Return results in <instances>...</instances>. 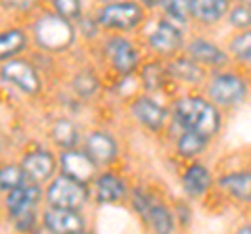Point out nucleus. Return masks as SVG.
Masks as SVG:
<instances>
[{"instance_id":"obj_1","label":"nucleus","mask_w":251,"mask_h":234,"mask_svg":"<svg viewBox=\"0 0 251 234\" xmlns=\"http://www.w3.org/2000/svg\"><path fill=\"white\" fill-rule=\"evenodd\" d=\"M172 121L178 130H193L214 140L224 126V111L203 94V92H186L176 96L170 109Z\"/></svg>"},{"instance_id":"obj_2","label":"nucleus","mask_w":251,"mask_h":234,"mask_svg":"<svg viewBox=\"0 0 251 234\" xmlns=\"http://www.w3.org/2000/svg\"><path fill=\"white\" fill-rule=\"evenodd\" d=\"M203 94L222 111H234L251 100V71L237 65L209 71Z\"/></svg>"},{"instance_id":"obj_3","label":"nucleus","mask_w":251,"mask_h":234,"mask_svg":"<svg viewBox=\"0 0 251 234\" xmlns=\"http://www.w3.org/2000/svg\"><path fill=\"white\" fill-rule=\"evenodd\" d=\"M149 48L159 59H172L176 54L184 52L186 46V36H184V25L172 21L168 17H161L155 23V27L149 32Z\"/></svg>"},{"instance_id":"obj_4","label":"nucleus","mask_w":251,"mask_h":234,"mask_svg":"<svg viewBox=\"0 0 251 234\" xmlns=\"http://www.w3.org/2000/svg\"><path fill=\"white\" fill-rule=\"evenodd\" d=\"M147 6L134 0L124 2H109L99 13V23L107 29H120V32H132L145 21Z\"/></svg>"},{"instance_id":"obj_5","label":"nucleus","mask_w":251,"mask_h":234,"mask_svg":"<svg viewBox=\"0 0 251 234\" xmlns=\"http://www.w3.org/2000/svg\"><path fill=\"white\" fill-rule=\"evenodd\" d=\"M216 188L222 197L241 209L251 207V163L228 169L216 178Z\"/></svg>"},{"instance_id":"obj_6","label":"nucleus","mask_w":251,"mask_h":234,"mask_svg":"<svg viewBox=\"0 0 251 234\" xmlns=\"http://www.w3.org/2000/svg\"><path fill=\"white\" fill-rule=\"evenodd\" d=\"M36 40L46 50H65L74 42V27L63 15H44L34 25Z\"/></svg>"},{"instance_id":"obj_7","label":"nucleus","mask_w":251,"mask_h":234,"mask_svg":"<svg viewBox=\"0 0 251 234\" xmlns=\"http://www.w3.org/2000/svg\"><path fill=\"white\" fill-rule=\"evenodd\" d=\"M184 52L191 59L197 61L199 65L205 67L207 71H216V69L232 65L226 46L218 44L216 40H211V38H207V36H195V38H191V40H186Z\"/></svg>"},{"instance_id":"obj_8","label":"nucleus","mask_w":251,"mask_h":234,"mask_svg":"<svg viewBox=\"0 0 251 234\" xmlns=\"http://www.w3.org/2000/svg\"><path fill=\"white\" fill-rule=\"evenodd\" d=\"M180 186L188 201L205 199L211 188H216V176L207 163L199 159L186 161V167L180 174Z\"/></svg>"},{"instance_id":"obj_9","label":"nucleus","mask_w":251,"mask_h":234,"mask_svg":"<svg viewBox=\"0 0 251 234\" xmlns=\"http://www.w3.org/2000/svg\"><path fill=\"white\" fill-rule=\"evenodd\" d=\"M46 199H49L50 207H61V209H80L86 199H88V190L86 184L80 180H74L63 174L57 178L46 190Z\"/></svg>"},{"instance_id":"obj_10","label":"nucleus","mask_w":251,"mask_h":234,"mask_svg":"<svg viewBox=\"0 0 251 234\" xmlns=\"http://www.w3.org/2000/svg\"><path fill=\"white\" fill-rule=\"evenodd\" d=\"M168 75L170 82H178L188 88H203L209 71L203 65H199L195 59H191L186 52H180L176 57L168 59Z\"/></svg>"},{"instance_id":"obj_11","label":"nucleus","mask_w":251,"mask_h":234,"mask_svg":"<svg viewBox=\"0 0 251 234\" xmlns=\"http://www.w3.org/2000/svg\"><path fill=\"white\" fill-rule=\"evenodd\" d=\"M105 57L109 61V65H111L117 73H124V75L134 73L140 65V54L136 50V46L122 36H113L107 40Z\"/></svg>"},{"instance_id":"obj_12","label":"nucleus","mask_w":251,"mask_h":234,"mask_svg":"<svg viewBox=\"0 0 251 234\" xmlns=\"http://www.w3.org/2000/svg\"><path fill=\"white\" fill-rule=\"evenodd\" d=\"M130 111H132V115H134V119L143 128H147L149 132H161L168 126V121L172 119L168 109L163 105H159L149 94L136 96L134 103H132V107H130Z\"/></svg>"},{"instance_id":"obj_13","label":"nucleus","mask_w":251,"mask_h":234,"mask_svg":"<svg viewBox=\"0 0 251 234\" xmlns=\"http://www.w3.org/2000/svg\"><path fill=\"white\" fill-rule=\"evenodd\" d=\"M0 77L4 82H9L13 86H17L21 92L25 94H36L40 90V77L38 71L31 67L27 61H17V59H9L0 69Z\"/></svg>"},{"instance_id":"obj_14","label":"nucleus","mask_w":251,"mask_h":234,"mask_svg":"<svg viewBox=\"0 0 251 234\" xmlns=\"http://www.w3.org/2000/svg\"><path fill=\"white\" fill-rule=\"evenodd\" d=\"M232 6V0H195L193 2V23L203 29H214L226 23Z\"/></svg>"},{"instance_id":"obj_15","label":"nucleus","mask_w":251,"mask_h":234,"mask_svg":"<svg viewBox=\"0 0 251 234\" xmlns=\"http://www.w3.org/2000/svg\"><path fill=\"white\" fill-rule=\"evenodd\" d=\"M94 167L97 163L92 161V157L88 153H82V151H75V149H67L65 153L61 155V169L63 174L74 178V180H80V182H90L92 176H94Z\"/></svg>"},{"instance_id":"obj_16","label":"nucleus","mask_w":251,"mask_h":234,"mask_svg":"<svg viewBox=\"0 0 251 234\" xmlns=\"http://www.w3.org/2000/svg\"><path fill=\"white\" fill-rule=\"evenodd\" d=\"M21 167L25 171L27 180L31 182H46L49 178L54 174V169H57V161L54 157L49 153V151H31L27 153L25 157L21 161Z\"/></svg>"},{"instance_id":"obj_17","label":"nucleus","mask_w":251,"mask_h":234,"mask_svg":"<svg viewBox=\"0 0 251 234\" xmlns=\"http://www.w3.org/2000/svg\"><path fill=\"white\" fill-rule=\"evenodd\" d=\"M140 220L145 222V226L149 230L161 232V234H170L178 228L174 209H170L161 199H155L151 205L147 207V211L140 215Z\"/></svg>"},{"instance_id":"obj_18","label":"nucleus","mask_w":251,"mask_h":234,"mask_svg":"<svg viewBox=\"0 0 251 234\" xmlns=\"http://www.w3.org/2000/svg\"><path fill=\"white\" fill-rule=\"evenodd\" d=\"M38 201H40V188L36 186V182H25L17 186V188H13L9 192V199H6V209H9V213L17 220L19 215H25L29 213L31 209L38 205Z\"/></svg>"},{"instance_id":"obj_19","label":"nucleus","mask_w":251,"mask_h":234,"mask_svg":"<svg viewBox=\"0 0 251 234\" xmlns=\"http://www.w3.org/2000/svg\"><path fill=\"white\" fill-rule=\"evenodd\" d=\"M211 138L193 130H180L176 136V155L184 161H195L207 153Z\"/></svg>"},{"instance_id":"obj_20","label":"nucleus","mask_w":251,"mask_h":234,"mask_svg":"<svg viewBox=\"0 0 251 234\" xmlns=\"http://www.w3.org/2000/svg\"><path fill=\"white\" fill-rule=\"evenodd\" d=\"M44 226L50 232H84L86 228L82 215H77L75 209H61V207H52L46 211Z\"/></svg>"},{"instance_id":"obj_21","label":"nucleus","mask_w":251,"mask_h":234,"mask_svg":"<svg viewBox=\"0 0 251 234\" xmlns=\"http://www.w3.org/2000/svg\"><path fill=\"white\" fill-rule=\"evenodd\" d=\"M86 153L97 165H109L117 157V142L105 132H92L86 138Z\"/></svg>"},{"instance_id":"obj_22","label":"nucleus","mask_w":251,"mask_h":234,"mask_svg":"<svg viewBox=\"0 0 251 234\" xmlns=\"http://www.w3.org/2000/svg\"><path fill=\"white\" fill-rule=\"evenodd\" d=\"M224 46L230 54L232 65L251 71V27L241 29V32H230Z\"/></svg>"},{"instance_id":"obj_23","label":"nucleus","mask_w":251,"mask_h":234,"mask_svg":"<svg viewBox=\"0 0 251 234\" xmlns=\"http://www.w3.org/2000/svg\"><path fill=\"white\" fill-rule=\"evenodd\" d=\"M128 194V186L115 174H103L97 180V197L103 203H120Z\"/></svg>"},{"instance_id":"obj_24","label":"nucleus","mask_w":251,"mask_h":234,"mask_svg":"<svg viewBox=\"0 0 251 234\" xmlns=\"http://www.w3.org/2000/svg\"><path fill=\"white\" fill-rule=\"evenodd\" d=\"M140 77H143V86H145L147 92H157V90H161L163 86L170 82L168 65L161 63V61H151V63L143 65Z\"/></svg>"},{"instance_id":"obj_25","label":"nucleus","mask_w":251,"mask_h":234,"mask_svg":"<svg viewBox=\"0 0 251 234\" xmlns=\"http://www.w3.org/2000/svg\"><path fill=\"white\" fill-rule=\"evenodd\" d=\"M193 2L195 0H159V9L163 11V17L186 25L193 21Z\"/></svg>"},{"instance_id":"obj_26","label":"nucleus","mask_w":251,"mask_h":234,"mask_svg":"<svg viewBox=\"0 0 251 234\" xmlns=\"http://www.w3.org/2000/svg\"><path fill=\"white\" fill-rule=\"evenodd\" d=\"M27 46V36L21 29H9L0 34V61H9Z\"/></svg>"},{"instance_id":"obj_27","label":"nucleus","mask_w":251,"mask_h":234,"mask_svg":"<svg viewBox=\"0 0 251 234\" xmlns=\"http://www.w3.org/2000/svg\"><path fill=\"white\" fill-rule=\"evenodd\" d=\"M226 27L230 32H241V29L251 27V4L232 2L228 15H226Z\"/></svg>"},{"instance_id":"obj_28","label":"nucleus","mask_w":251,"mask_h":234,"mask_svg":"<svg viewBox=\"0 0 251 234\" xmlns=\"http://www.w3.org/2000/svg\"><path fill=\"white\" fill-rule=\"evenodd\" d=\"M27 176L21 165H4L0 167V192H11L13 188L25 184Z\"/></svg>"},{"instance_id":"obj_29","label":"nucleus","mask_w":251,"mask_h":234,"mask_svg":"<svg viewBox=\"0 0 251 234\" xmlns=\"http://www.w3.org/2000/svg\"><path fill=\"white\" fill-rule=\"evenodd\" d=\"M52 140L59 146H63V149H74L77 142V128L72 121L61 119L54 123V128H52Z\"/></svg>"},{"instance_id":"obj_30","label":"nucleus","mask_w":251,"mask_h":234,"mask_svg":"<svg viewBox=\"0 0 251 234\" xmlns=\"http://www.w3.org/2000/svg\"><path fill=\"white\" fill-rule=\"evenodd\" d=\"M50 2L54 6V11L59 15H63V17H67V19L80 17V11H82L80 0H50Z\"/></svg>"},{"instance_id":"obj_31","label":"nucleus","mask_w":251,"mask_h":234,"mask_svg":"<svg viewBox=\"0 0 251 234\" xmlns=\"http://www.w3.org/2000/svg\"><path fill=\"white\" fill-rule=\"evenodd\" d=\"M74 86H75V90L80 92V94H84V96H88V94H92V92H97V88H99L97 77L90 75V73H82V75H77Z\"/></svg>"},{"instance_id":"obj_32","label":"nucleus","mask_w":251,"mask_h":234,"mask_svg":"<svg viewBox=\"0 0 251 234\" xmlns=\"http://www.w3.org/2000/svg\"><path fill=\"white\" fill-rule=\"evenodd\" d=\"M174 213H176V224L178 226H182V228H186L188 224H191V220H193V209H191V205L188 203H178L176 205V209H174Z\"/></svg>"},{"instance_id":"obj_33","label":"nucleus","mask_w":251,"mask_h":234,"mask_svg":"<svg viewBox=\"0 0 251 234\" xmlns=\"http://www.w3.org/2000/svg\"><path fill=\"white\" fill-rule=\"evenodd\" d=\"M34 2L36 0H0V4L11 11H29L34 6Z\"/></svg>"},{"instance_id":"obj_34","label":"nucleus","mask_w":251,"mask_h":234,"mask_svg":"<svg viewBox=\"0 0 251 234\" xmlns=\"http://www.w3.org/2000/svg\"><path fill=\"white\" fill-rule=\"evenodd\" d=\"M237 232H245V234H251V217H249V222H245V224H241L239 228H237Z\"/></svg>"},{"instance_id":"obj_35","label":"nucleus","mask_w":251,"mask_h":234,"mask_svg":"<svg viewBox=\"0 0 251 234\" xmlns=\"http://www.w3.org/2000/svg\"><path fill=\"white\" fill-rule=\"evenodd\" d=\"M138 2H143L147 9H155V6H159V0H138Z\"/></svg>"},{"instance_id":"obj_36","label":"nucleus","mask_w":251,"mask_h":234,"mask_svg":"<svg viewBox=\"0 0 251 234\" xmlns=\"http://www.w3.org/2000/svg\"><path fill=\"white\" fill-rule=\"evenodd\" d=\"M232 2H245V4H251V0H232Z\"/></svg>"},{"instance_id":"obj_37","label":"nucleus","mask_w":251,"mask_h":234,"mask_svg":"<svg viewBox=\"0 0 251 234\" xmlns=\"http://www.w3.org/2000/svg\"><path fill=\"white\" fill-rule=\"evenodd\" d=\"M249 217H251V207H249Z\"/></svg>"},{"instance_id":"obj_38","label":"nucleus","mask_w":251,"mask_h":234,"mask_svg":"<svg viewBox=\"0 0 251 234\" xmlns=\"http://www.w3.org/2000/svg\"><path fill=\"white\" fill-rule=\"evenodd\" d=\"M103 2H107V0H103Z\"/></svg>"},{"instance_id":"obj_39","label":"nucleus","mask_w":251,"mask_h":234,"mask_svg":"<svg viewBox=\"0 0 251 234\" xmlns=\"http://www.w3.org/2000/svg\"><path fill=\"white\" fill-rule=\"evenodd\" d=\"M249 163H251V161H249Z\"/></svg>"}]
</instances>
